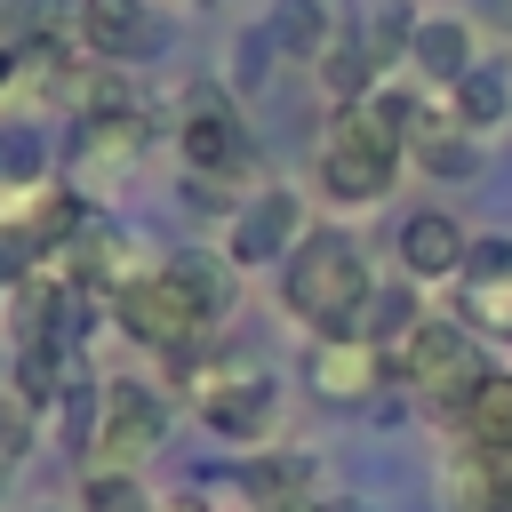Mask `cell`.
Listing matches in <instances>:
<instances>
[{"label":"cell","instance_id":"cell-1","mask_svg":"<svg viewBox=\"0 0 512 512\" xmlns=\"http://www.w3.org/2000/svg\"><path fill=\"white\" fill-rule=\"evenodd\" d=\"M280 304L312 328V336H360L368 328V304H376V280H368V256L352 232H304L288 256H280Z\"/></svg>","mask_w":512,"mask_h":512},{"label":"cell","instance_id":"cell-2","mask_svg":"<svg viewBox=\"0 0 512 512\" xmlns=\"http://www.w3.org/2000/svg\"><path fill=\"white\" fill-rule=\"evenodd\" d=\"M400 160H408V136H400V128H384L368 104H336L328 128H320L312 176H320L328 200H344V208H376V200L392 192Z\"/></svg>","mask_w":512,"mask_h":512},{"label":"cell","instance_id":"cell-3","mask_svg":"<svg viewBox=\"0 0 512 512\" xmlns=\"http://www.w3.org/2000/svg\"><path fill=\"white\" fill-rule=\"evenodd\" d=\"M392 368H400V384L408 392H424L432 408H448V416H464V400L488 384V360H480V344H472V328L464 320H440V312H416L400 336H392V352H384Z\"/></svg>","mask_w":512,"mask_h":512},{"label":"cell","instance_id":"cell-4","mask_svg":"<svg viewBox=\"0 0 512 512\" xmlns=\"http://www.w3.org/2000/svg\"><path fill=\"white\" fill-rule=\"evenodd\" d=\"M112 320H120V336L128 344H144V352H160V360H176V352H192L216 320H208V304L184 288V272L176 264H144V272H128L120 288H112Z\"/></svg>","mask_w":512,"mask_h":512},{"label":"cell","instance_id":"cell-5","mask_svg":"<svg viewBox=\"0 0 512 512\" xmlns=\"http://www.w3.org/2000/svg\"><path fill=\"white\" fill-rule=\"evenodd\" d=\"M176 152H184L192 184H232V176H256V136H248V120H240L216 88H192V96H184Z\"/></svg>","mask_w":512,"mask_h":512},{"label":"cell","instance_id":"cell-6","mask_svg":"<svg viewBox=\"0 0 512 512\" xmlns=\"http://www.w3.org/2000/svg\"><path fill=\"white\" fill-rule=\"evenodd\" d=\"M160 432H168V400H160L152 384H136V376H112V384H104V408H96L88 456H96V472H128L136 456L160 448Z\"/></svg>","mask_w":512,"mask_h":512},{"label":"cell","instance_id":"cell-7","mask_svg":"<svg viewBox=\"0 0 512 512\" xmlns=\"http://www.w3.org/2000/svg\"><path fill=\"white\" fill-rule=\"evenodd\" d=\"M272 416H280V384H272L264 368H232V376L208 368V376H200V424H208V432L256 448V440H272Z\"/></svg>","mask_w":512,"mask_h":512},{"label":"cell","instance_id":"cell-8","mask_svg":"<svg viewBox=\"0 0 512 512\" xmlns=\"http://www.w3.org/2000/svg\"><path fill=\"white\" fill-rule=\"evenodd\" d=\"M304 240V208H296V192H248V208L224 224V256L232 264H280L288 248Z\"/></svg>","mask_w":512,"mask_h":512},{"label":"cell","instance_id":"cell-9","mask_svg":"<svg viewBox=\"0 0 512 512\" xmlns=\"http://www.w3.org/2000/svg\"><path fill=\"white\" fill-rule=\"evenodd\" d=\"M392 256H400V272H408L416 288H432V280H456V272H464V256H472V232H464L448 208H416V216H400V232H392Z\"/></svg>","mask_w":512,"mask_h":512},{"label":"cell","instance_id":"cell-10","mask_svg":"<svg viewBox=\"0 0 512 512\" xmlns=\"http://www.w3.org/2000/svg\"><path fill=\"white\" fill-rule=\"evenodd\" d=\"M72 32H80V48L96 64H136V56L160 48V16L144 0H80L72 8Z\"/></svg>","mask_w":512,"mask_h":512},{"label":"cell","instance_id":"cell-11","mask_svg":"<svg viewBox=\"0 0 512 512\" xmlns=\"http://www.w3.org/2000/svg\"><path fill=\"white\" fill-rule=\"evenodd\" d=\"M384 344L376 336H312V352H304V376H312V392L320 400H368L376 384H384Z\"/></svg>","mask_w":512,"mask_h":512},{"label":"cell","instance_id":"cell-12","mask_svg":"<svg viewBox=\"0 0 512 512\" xmlns=\"http://www.w3.org/2000/svg\"><path fill=\"white\" fill-rule=\"evenodd\" d=\"M408 64L424 72V80H440V88H456L480 56H472V24L464 16H424L416 32H408Z\"/></svg>","mask_w":512,"mask_h":512},{"label":"cell","instance_id":"cell-13","mask_svg":"<svg viewBox=\"0 0 512 512\" xmlns=\"http://www.w3.org/2000/svg\"><path fill=\"white\" fill-rule=\"evenodd\" d=\"M456 432H464V456H512V368H488V384L464 400Z\"/></svg>","mask_w":512,"mask_h":512},{"label":"cell","instance_id":"cell-14","mask_svg":"<svg viewBox=\"0 0 512 512\" xmlns=\"http://www.w3.org/2000/svg\"><path fill=\"white\" fill-rule=\"evenodd\" d=\"M504 112H512V72H504V64H472V72L448 88V120L472 128V136L504 128Z\"/></svg>","mask_w":512,"mask_h":512},{"label":"cell","instance_id":"cell-15","mask_svg":"<svg viewBox=\"0 0 512 512\" xmlns=\"http://www.w3.org/2000/svg\"><path fill=\"white\" fill-rule=\"evenodd\" d=\"M136 152H144V112L112 104V112H88V120H80V168L112 176V168H128Z\"/></svg>","mask_w":512,"mask_h":512},{"label":"cell","instance_id":"cell-16","mask_svg":"<svg viewBox=\"0 0 512 512\" xmlns=\"http://www.w3.org/2000/svg\"><path fill=\"white\" fill-rule=\"evenodd\" d=\"M408 152H416L432 176H472V168H480V136H472V128H456V120H432V112L416 120Z\"/></svg>","mask_w":512,"mask_h":512},{"label":"cell","instance_id":"cell-17","mask_svg":"<svg viewBox=\"0 0 512 512\" xmlns=\"http://www.w3.org/2000/svg\"><path fill=\"white\" fill-rule=\"evenodd\" d=\"M376 56H368V40L360 32H344V40H328L320 48V88L336 96V104H368V88H376V72H368Z\"/></svg>","mask_w":512,"mask_h":512},{"label":"cell","instance_id":"cell-18","mask_svg":"<svg viewBox=\"0 0 512 512\" xmlns=\"http://www.w3.org/2000/svg\"><path fill=\"white\" fill-rule=\"evenodd\" d=\"M264 32H272V48H280V56L320 64V48H328V8H320V0H280Z\"/></svg>","mask_w":512,"mask_h":512},{"label":"cell","instance_id":"cell-19","mask_svg":"<svg viewBox=\"0 0 512 512\" xmlns=\"http://www.w3.org/2000/svg\"><path fill=\"white\" fill-rule=\"evenodd\" d=\"M40 40H48V8L40 0H0V88L40 56Z\"/></svg>","mask_w":512,"mask_h":512},{"label":"cell","instance_id":"cell-20","mask_svg":"<svg viewBox=\"0 0 512 512\" xmlns=\"http://www.w3.org/2000/svg\"><path fill=\"white\" fill-rule=\"evenodd\" d=\"M176 272H184V288L208 304V320H232V272L216 264V256H200V248H184V256H168Z\"/></svg>","mask_w":512,"mask_h":512},{"label":"cell","instance_id":"cell-21","mask_svg":"<svg viewBox=\"0 0 512 512\" xmlns=\"http://www.w3.org/2000/svg\"><path fill=\"white\" fill-rule=\"evenodd\" d=\"M464 320L512 344V280H464Z\"/></svg>","mask_w":512,"mask_h":512},{"label":"cell","instance_id":"cell-22","mask_svg":"<svg viewBox=\"0 0 512 512\" xmlns=\"http://www.w3.org/2000/svg\"><path fill=\"white\" fill-rule=\"evenodd\" d=\"M80 512H160V504L144 496V480H136V472H88Z\"/></svg>","mask_w":512,"mask_h":512},{"label":"cell","instance_id":"cell-23","mask_svg":"<svg viewBox=\"0 0 512 512\" xmlns=\"http://www.w3.org/2000/svg\"><path fill=\"white\" fill-rule=\"evenodd\" d=\"M0 192H40V144L32 128H0Z\"/></svg>","mask_w":512,"mask_h":512},{"label":"cell","instance_id":"cell-24","mask_svg":"<svg viewBox=\"0 0 512 512\" xmlns=\"http://www.w3.org/2000/svg\"><path fill=\"white\" fill-rule=\"evenodd\" d=\"M296 488H304V464H280V456L248 464V504H256V512H288Z\"/></svg>","mask_w":512,"mask_h":512},{"label":"cell","instance_id":"cell-25","mask_svg":"<svg viewBox=\"0 0 512 512\" xmlns=\"http://www.w3.org/2000/svg\"><path fill=\"white\" fill-rule=\"evenodd\" d=\"M464 280H512V240L504 232H480L472 256H464Z\"/></svg>","mask_w":512,"mask_h":512},{"label":"cell","instance_id":"cell-26","mask_svg":"<svg viewBox=\"0 0 512 512\" xmlns=\"http://www.w3.org/2000/svg\"><path fill=\"white\" fill-rule=\"evenodd\" d=\"M264 56H272V32H248V40H240V64H232V80H240V88H256V80H264Z\"/></svg>","mask_w":512,"mask_h":512},{"label":"cell","instance_id":"cell-27","mask_svg":"<svg viewBox=\"0 0 512 512\" xmlns=\"http://www.w3.org/2000/svg\"><path fill=\"white\" fill-rule=\"evenodd\" d=\"M312 512H368L360 496H328V504H312Z\"/></svg>","mask_w":512,"mask_h":512}]
</instances>
